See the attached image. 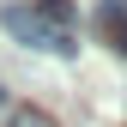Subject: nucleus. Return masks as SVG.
<instances>
[{"instance_id": "obj_1", "label": "nucleus", "mask_w": 127, "mask_h": 127, "mask_svg": "<svg viewBox=\"0 0 127 127\" xmlns=\"http://www.w3.org/2000/svg\"><path fill=\"white\" fill-rule=\"evenodd\" d=\"M73 0H24V6H0V30H6L12 42H24V49L36 55H61L73 61L79 55V30H73Z\"/></svg>"}, {"instance_id": "obj_2", "label": "nucleus", "mask_w": 127, "mask_h": 127, "mask_svg": "<svg viewBox=\"0 0 127 127\" xmlns=\"http://www.w3.org/2000/svg\"><path fill=\"white\" fill-rule=\"evenodd\" d=\"M97 36L115 55H127V0H97Z\"/></svg>"}, {"instance_id": "obj_3", "label": "nucleus", "mask_w": 127, "mask_h": 127, "mask_svg": "<svg viewBox=\"0 0 127 127\" xmlns=\"http://www.w3.org/2000/svg\"><path fill=\"white\" fill-rule=\"evenodd\" d=\"M6 127H61V121L42 109H6Z\"/></svg>"}]
</instances>
